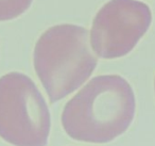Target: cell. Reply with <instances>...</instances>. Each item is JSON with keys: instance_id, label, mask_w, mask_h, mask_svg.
<instances>
[{"instance_id": "cell-1", "label": "cell", "mask_w": 155, "mask_h": 146, "mask_svg": "<svg viewBox=\"0 0 155 146\" xmlns=\"http://www.w3.org/2000/svg\"><path fill=\"white\" fill-rule=\"evenodd\" d=\"M135 107L133 89L124 78L97 76L65 105L62 126L75 141L107 143L127 131Z\"/></svg>"}, {"instance_id": "cell-2", "label": "cell", "mask_w": 155, "mask_h": 146, "mask_svg": "<svg viewBox=\"0 0 155 146\" xmlns=\"http://www.w3.org/2000/svg\"><path fill=\"white\" fill-rule=\"evenodd\" d=\"M33 63L50 101L54 103L80 88L94 73L98 60L88 30L63 24L41 35L35 44Z\"/></svg>"}, {"instance_id": "cell-3", "label": "cell", "mask_w": 155, "mask_h": 146, "mask_svg": "<svg viewBox=\"0 0 155 146\" xmlns=\"http://www.w3.org/2000/svg\"><path fill=\"white\" fill-rule=\"evenodd\" d=\"M50 111L36 84L12 71L0 78V137L14 146H46Z\"/></svg>"}, {"instance_id": "cell-4", "label": "cell", "mask_w": 155, "mask_h": 146, "mask_svg": "<svg viewBox=\"0 0 155 146\" xmlns=\"http://www.w3.org/2000/svg\"><path fill=\"white\" fill-rule=\"evenodd\" d=\"M152 13L138 0H110L98 11L91 30L94 52L103 59L127 54L148 31Z\"/></svg>"}, {"instance_id": "cell-5", "label": "cell", "mask_w": 155, "mask_h": 146, "mask_svg": "<svg viewBox=\"0 0 155 146\" xmlns=\"http://www.w3.org/2000/svg\"><path fill=\"white\" fill-rule=\"evenodd\" d=\"M33 0H0V22L15 19L30 8Z\"/></svg>"}]
</instances>
